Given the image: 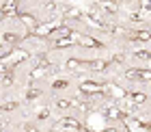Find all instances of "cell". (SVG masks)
<instances>
[{
	"label": "cell",
	"instance_id": "1",
	"mask_svg": "<svg viewBox=\"0 0 151 132\" xmlns=\"http://www.w3.org/2000/svg\"><path fill=\"white\" fill-rule=\"evenodd\" d=\"M106 132H116V130H106Z\"/></svg>",
	"mask_w": 151,
	"mask_h": 132
}]
</instances>
